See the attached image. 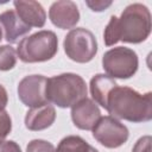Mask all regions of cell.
<instances>
[{
    "label": "cell",
    "instance_id": "obj_15",
    "mask_svg": "<svg viewBox=\"0 0 152 152\" xmlns=\"http://www.w3.org/2000/svg\"><path fill=\"white\" fill-rule=\"evenodd\" d=\"M53 152H99L80 135L64 137Z\"/></svg>",
    "mask_w": 152,
    "mask_h": 152
},
{
    "label": "cell",
    "instance_id": "obj_10",
    "mask_svg": "<svg viewBox=\"0 0 152 152\" xmlns=\"http://www.w3.org/2000/svg\"><path fill=\"white\" fill-rule=\"evenodd\" d=\"M70 114L74 125L83 131H91L101 118L99 106L89 97H84L75 103L71 107Z\"/></svg>",
    "mask_w": 152,
    "mask_h": 152
},
{
    "label": "cell",
    "instance_id": "obj_20",
    "mask_svg": "<svg viewBox=\"0 0 152 152\" xmlns=\"http://www.w3.org/2000/svg\"><path fill=\"white\" fill-rule=\"evenodd\" d=\"M151 135H144L137 140L132 148V152H151Z\"/></svg>",
    "mask_w": 152,
    "mask_h": 152
},
{
    "label": "cell",
    "instance_id": "obj_24",
    "mask_svg": "<svg viewBox=\"0 0 152 152\" xmlns=\"http://www.w3.org/2000/svg\"><path fill=\"white\" fill-rule=\"evenodd\" d=\"M1 39H2V30L0 27V42H1Z\"/></svg>",
    "mask_w": 152,
    "mask_h": 152
},
{
    "label": "cell",
    "instance_id": "obj_17",
    "mask_svg": "<svg viewBox=\"0 0 152 152\" xmlns=\"http://www.w3.org/2000/svg\"><path fill=\"white\" fill-rule=\"evenodd\" d=\"M116 18L115 15H112L106 28L103 32V40L107 46H112L119 42V36H118V28H116Z\"/></svg>",
    "mask_w": 152,
    "mask_h": 152
},
{
    "label": "cell",
    "instance_id": "obj_21",
    "mask_svg": "<svg viewBox=\"0 0 152 152\" xmlns=\"http://www.w3.org/2000/svg\"><path fill=\"white\" fill-rule=\"evenodd\" d=\"M113 2L110 0H87L86 5L93 11V12H102L106 11Z\"/></svg>",
    "mask_w": 152,
    "mask_h": 152
},
{
    "label": "cell",
    "instance_id": "obj_18",
    "mask_svg": "<svg viewBox=\"0 0 152 152\" xmlns=\"http://www.w3.org/2000/svg\"><path fill=\"white\" fill-rule=\"evenodd\" d=\"M55 146L43 139H33L26 146V152H53Z\"/></svg>",
    "mask_w": 152,
    "mask_h": 152
},
{
    "label": "cell",
    "instance_id": "obj_5",
    "mask_svg": "<svg viewBox=\"0 0 152 152\" xmlns=\"http://www.w3.org/2000/svg\"><path fill=\"white\" fill-rule=\"evenodd\" d=\"M139 66V59L135 51L126 46L113 48L104 52L102 57V68L112 78L127 80L135 75Z\"/></svg>",
    "mask_w": 152,
    "mask_h": 152
},
{
    "label": "cell",
    "instance_id": "obj_11",
    "mask_svg": "<svg viewBox=\"0 0 152 152\" xmlns=\"http://www.w3.org/2000/svg\"><path fill=\"white\" fill-rule=\"evenodd\" d=\"M14 11L24 24L30 27H43L46 21V12L44 7L34 0H15L13 1Z\"/></svg>",
    "mask_w": 152,
    "mask_h": 152
},
{
    "label": "cell",
    "instance_id": "obj_9",
    "mask_svg": "<svg viewBox=\"0 0 152 152\" xmlns=\"http://www.w3.org/2000/svg\"><path fill=\"white\" fill-rule=\"evenodd\" d=\"M49 18L56 27L61 30H72L80 21V11L74 1L59 0L51 4Z\"/></svg>",
    "mask_w": 152,
    "mask_h": 152
},
{
    "label": "cell",
    "instance_id": "obj_19",
    "mask_svg": "<svg viewBox=\"0 0 152 152\" xmlns=\"http://www.w3.org/2000/svg\"><path fill=\"white\" fill-rule=\"evenodd\" d=\"M12 131V120L10 114L5 110H0V142L6 139V137Z\"/></svg>",
    "mask_w": 152,
    "mask_h": 152
},
{
    "label": "cell",
    "instance_id": "obj_4",
    "mask_svg": "<svg viewBox=\"0 0 152 152\" xmlns=\"http://www.w3.org/2000/svg\"><path fill=\"white\" fill-rule=\"evenodd\" d=\"M58 51V38L53 31L40 30L24 37L17 48V55L24 63L50 61Z\"/></svg>",
    "mask_w": 152,
    "mask_h": 152
},
{
    "label": "cell",
    "instance_id": "obj_7",
    "mask_svg": "<svg viewBox=\"0 0 152 152\" xmlns=\"http://www.w3.org/2000/svg\"><path fill=\"white\" fill-rule=\"evenodd\" d=\"M91 131L94 139L107 148L122 146L129 137L128 128L110 115L101 116Z\"/></svg>",
    "mask_w": 152,
    "mask_h": 152
},
{
    "label": "cell",
    "instance_id": "obj_23",
    "mask_svg": "<svg viewBox=\"0 0 152 152\" xmlns=\"http://www.w3.org/2000/svg\"><path fill=\"white\" fill-rule=\"evenodd\" d=\"M7 102H8V95H7V91H6V89L4 88V86L0 84V110L6 108Z\"/></svg>",
    "mask_w": 152,
    "mask_h": 152
},
{
    "label": "cell",
    "instance_id": "obj_3",
    "mask_svg": "<svg viewBox=\"0 0 152 152\" xmlns=\"http://www.w3.org/2000/svg\"><path fill=\"white\" fill-rule=\"evenodd\" d=\"M151 12L147 6L134 2L128 5L116 18L119 42L139 44L146 40L151 33Z\"/></svg>",
    "mask_w": 152,
    "mask_h": 152
},
{
    "label": "cell",
    "instance_id": "obj_2",
    "mask_svg": "<svg viewBox=\"0 0 152 152\" xmlns=\"http://www.w3.org/2000/svg\"><path fill=\"white\" fill-rule=\"evenodd\" d=\"M86 81L77 74L64 72L48 78L45 96L48 103L59 108H71L80 100L87 97Z\"/></svg>",
    "mask_w": 152,
    "mask_h": 152
},
{
    "label": "cell",
    "instance_id": "obj_8",
    "mask_svg": "<svg viewBox=\"0 0 152 152\" xmlns=\"http://www.w3.org/2000/svg\"><path fill=\"white\" fill-rule=\"evenodd\" d=\"M48 78L43 75H28L25 76L17 88L19 100L30 108L39 107L48 103L45 96V87Z\"/></svg>",
    "mask_w": 152,
    "mask_h": 152
},
{
    "label": "cell",
    "instance_id": "obj_16",
    "mask_svg": "<svg viewBox=\"0 0 152 152\" xmlns=\"http://www.w3.org/2000/svg\"><path fill=\"white\" fill-rule=\"evenodd\" d=\"M17 50L11 45L0 46V71L12 70L17 64Z\"/></svg>",
    "mask_w": 152,
    "mask_h": 152
},
{
    "label": "cell",
    "instance_id": "obj_22",
    "mask_svg": "<svg viewBox=\"0 0 152 152\" xmlns=\"http://www.w3.org/2000/svg\"><path fill=\"white\" fill-rule=\"evenodd\" d=\"M0 152H21V148L13 140H4L0 142Z\"/></svg>",
    "mask_w": 152,
    "mask_h": 152
},
{
    "label": "cell",
    "instance_id": "obj_6",
    "mask_svg": "<svg viewBox=\"0 0 152 152\" xmlns=\"http://www.w3.org/2000/svg\"><path fill=\"white\" fill-rule=\"evenodd\" d=\"M63 48L69 59L76 63H88L97 52V40L91 31L84 27H76L64 37Z\"/></svg>",
    "mask_w": 152,
    "mask_h": 152
},
{
    "label": "cell",
    "instance_id": "obj_12",
    "mask_svg": "<svg viewBox=\"0 0 152 152\" xmlns=\"http://www.w3.org/2000/svg\"><path fill=\"white\" fill-rule=\"evenodd\" d=\"M0 27L4 31V38L7 43L14 44L26 36L31 27L21 21L14 10H7L0 13Z\"/></svg>",
    "mask_w": 152,
    "mask_h": 152
},
{
    "label": "cell",
    "instance_id": "obj_1",
    "mask_svg": "<svg viewBox=\"0 0 152 152\" xmlns=\"http://www.w3.org/2000/svg\"><path fill=\"white\" fill-rule=\"evenodd\" d=\"M106 110L118 120L147 122L152 119V93L140 94L133 88L116 86L108 95Z\"/></svg>",
    "mask_w": 152,
    "mask_h": 152
},
{
    "label": "cell",
    "instance_id": "obj_13",
    "mask_svg": "<svg viewBox=\"0 0 152 152\" xmlns=\"http://www.w3.org/2000/svg\"><path fill=\"white\" fill-rule=\"evenodd\" d=\"M56 120L55 107L46 103L27 110L25 115V127L30 131H43L49 128Z\"/></svg>",
    "mask_w": 152,
    "mask_h": 152
},
{
    "label": "cell",
    "instance_id": "obj_14",
    "mask_svg": "<svg viewBox=\"0 0 152 152\" xmlns=\"http://www.w3.org/2000/svg\"><path fill=\"white\" fill-rule=\"evenodd\" d=\"M118 86L114 78L109 77L108 75L104 74H96L90 78L89 83V89H90V95L91 100L96 103L100 104L102 108L106 109L107 104V99L110 91Z\"/></svg>",
    "mask_w": 152,
    "mask_h": 152
}]
</instances>
